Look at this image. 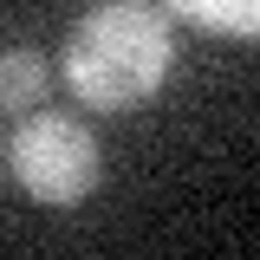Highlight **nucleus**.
Instances as JSON below:
<instances>
[{"instance_id": "7ed1b4c3", "label": "nucleus", "mask_w": 260, "mask_h": 260, "mask_svg": "<svg viewBox=\"0 0 260 260\" xmlns=\"http://www.w3.org/2000/svg\"><path fill=\"white\" fill-rule=\"evenodd\" d=\"M169 13H182L202 32H228V39H260V0H169Z\"/></svg>"}, {"instance_id": "20e7f679", "label": "nucleus", "mask_w": 260, "mask_h": 260, "mask_svg": "<svg viewBox=\"0 0 260 260\" xmlns=\"http://www.w3.org/2000/svg\"><path fill=\"white\" fill-rule=\"evenodd\" d=\"M46 98V59L39 52H0V111H26Z\"/></svg>"}, {"instance_id": "f257e3e1", "label": "nucleus", "mask_w": 260, "mask_h": 260, "mask_svg": "<svg viewBox=\"0 0 260 260\" xmlns=\"http://www.w3.org/2000/svg\"><path fill=\"white\" fill-rule=\"evenodd\" d=\"M169 59H176V32L169 13L150 0H98L65 32V85L78 91V104L98 111L143 104L169 78Z\"/></svg>"}, {"instance_id": "f03ea898", "label": "nucleus", "mask_w": 260, "mask_h": 260, "mask_svg": "<svg viewBox=\"0 0 260 260\" xmlns=\"http://www.w3.org/2000/svg\"><path fill=\"white\" fill-rule=\"evenodd\" d=\"M7 156H13V182L32 202H46V208L85 202L98 189V137L78 117H65V111H32L13 130Z\"/></svg>"}]
</instances>
